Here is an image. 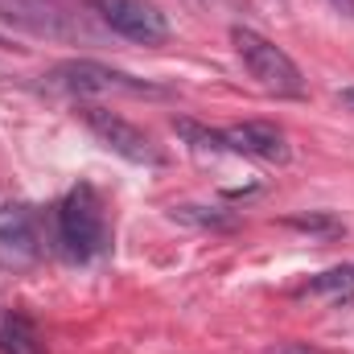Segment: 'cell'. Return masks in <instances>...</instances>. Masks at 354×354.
Wrapping results in <instances>:
<instances>
[{"label": "cell", "instance_id": "obj_12", "mask_svg": "<svg viewBox=\"0 0 354 354\" xmlns=\"http://www.w3.org/2000/svg\"><path fill=\"white\" fill-rule=\"evenodd\" d=\"M330 4H334L342 17H351V21H354V0H330Z\"/></svg>", "mask_w": 354, "mask_h": 354}, {"label": "cell", "instance_id": "obj_7", "mask_svg": "<svg viewBox=\"0 0 354 354\" xmlns=\"http://www.w3.org/2000/svg\"><path fill=\"white\" fill-rule=\"evenodd\" d=\"M41 256V235H37V223L29 214H17L0 227V264L25 268Z\"/></svg>", "mask_w": 354, "mask_h": 354}, {"label": "cell", "instance_id": "obj_8", "mask_svg": "<svg viewBox=\"0 0 354 354\" xmlns=\"http://www.w3.org/2000/svg\"><path fill=\"white\" fill-rule=\"evenodd\" d=\"M0 354H46L41 330L21 309H0Z\"/></svg>", "mask_w": 354, "mask_h": 354}, {"label": "cell", "instance_id": "obj_4", "mask_svg": "<svg viewBox=\"0 0 354 354\" xmlns=\"http://www.w3.org/2000/svg\"><path fill=\"white\" fill-rule=\"evenodd\" d=\"M50 79H54V87L71 91V95H115V91H124V95H161V87H153L145 79H132L124 71H111L103 62H62V66H54Z\"/></svg>", "mask_w": 354, "mask_h": 354}, {"label": "cell", "instance_id": "obj_13", "mask_svg": "<svg viewBox=\"0 0 354 354\" xmlns=\"http://www.w3.org/2000/svg\"><path fill=\"white\" fill-rule=\"evenodd\" d=\"M342 103H346V107L354 111V87H346V91H342Z\"/></svg>", "mask_w": 354, "mask_h": 354}, {"label": "cell", "instance_id": "obj_5", "mask_svg": "<svg viewBox=\"0 0 354 354\" xmlns=\"http://www.w3.org/2000/svg\"><path fill=\"white\" fill-rule=\"evenodd\" d=\"M83 120H87V128L111 149V153H120L124 161H132V165H161V149L136 128V124H128L124 115H115V111H107V107H83Z\"/></svg>", "mask_w": 354, "mask_h": 354}, {"label": "cell", "instance_id": "obj_10", "mask_svg": "<svg viewBox=\"0 0 354 354\" xmlns=\"http://www.w3.org/2000/svg\"><path fill=\"white\" fill-rule=\"evenodd\" d=\"M174 128H177V136H185L194 149H214V153L227 149V145H223V132H210V128H202V124H194V120H177Z\"/></svg>", "mask_w": 354, "mask_h": 354}, {"label": "cell", "instance_id": "obj_6", "mask_svg": "<svg viewBox=\"0 0 354 354\" xmlns=\"http://www.w3.org/2000/svg\"><path fill=\"white\" fill-rule=\"evenodd\" d=\"M223 145L231 153H243V157H256V161H272V165H284L288 161V140L276 124L264 120H252V124H235L223 132Z\"/></svg>", "mask_w": 354, "mask_h": 354}, {"label": "cell", "instance_id": "obj_11", "mask_svg": "<svg viewBox=\"0 0 354 354\" xmlns=\"http://www.w3.org/2000/svg\"><path fill=\"white\" fill-rule=\"evenodd\" d=\"M272 354H322V351H313V346H276Z\"/></svg>", "mask_w": 354, "mask_h": 354}, {"label": "cell", "instance_id": "obj_2", "mask_svg": "<svg viewBox=\"0 0 354 354\" xmlns=\"http://www.w3.org/2000/svg\"><path fill=\"white\" fill-rule=\"evenodd\" d=\"M231 41H235V54L243 58L248 75H252L264 91L288 95V99H301V95H305V75H301V66H297L280 46H272L264 33H256V29H248V25H235V29H231Z\"/></svg>", "mask_w": 354, "mask_h": 354}, {"label": "cell", "instance_id": "obj_3", "mask_svg": "<svg viewBox=\"0 0 354 354\" xmlns=\"http://www.w3.org/2000/svg\"><path fill=\"white\" fill-rule=\"evenodd\" d=\"M91 8L99 12V21L111 33H120V37H128L136 46H161V41H169V21L149 0H91Z\"/></svg>", "mask_w": 354, "mask_h": 354}, {"label": "cell", "instance_id": "obj_1", "mask_svg": "<svg viewBox=\"0 0 354 354\" xmlns=\"http://www.w3.org/2000/svg\"><path fill=\"white\" fill-rule=\"evenodd\" d=\"M107 210H103V198L99 189L79 181L62 202H58V248L66 260L75 264H87L95 256L107 252Z\"/></svg>", "mask_w": 354, "mask_h": 354}, {"label": "cell", "instance_id": "obj_9", "mask_svg": "<svg viewBox=\"0 0 354 354\" xmlns=\"http://www.w3.org/2000/svg\"><path fill=\"white\" fill-rule=\"evenodd\" d=\"M301 297H313V301H326V305H351L354 301V264L317 272V276L301 288Z\"/></svg>", "mask_w": 354, "mask_h": 354}]
</instances>
